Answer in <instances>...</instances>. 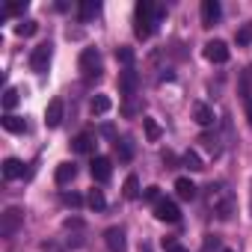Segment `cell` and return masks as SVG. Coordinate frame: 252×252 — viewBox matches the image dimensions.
I'll use <instances>...</instances> for the list:
<instances>
[{"mask_svg":"<svg viewBox=\"0 0 252 252\" xmlns=\"http://www.w3.org/2000/svg\"><path fill=\"white\" fill-rule=\"evenodd\" d=\"M86 205H89L92 211H104V208H107V199H104V193H101V190H89Z\"/></svg>","mask_w":252,"mask_h":252,"instance_id":"484cf974","label":"cell"},{"mask_svg":"<svg viewBox=\"0 0 252 252\" xmlns=\"http://www.w3.org/2000/svg\"><path fill=\"white\" fill-rule=\"evenodd\" d=\"M193 116H196V122L202 125V128H208V125L214 122V110H211L208 104H196V110H193Z\"/></svg>","mask_w":252,"mask_h":252,"instance_id":"7402d4cb","label":"cell"},{"mask_svg":"<svg viewBox=\"0 0 252 252\" xmlns=\"http://www.w3.org/2000/svg\"><path fill=\"white\" fill-rule=\"evenodd\" d=\"M24 9H27V3H9V6H3V15H18Z\"/></svg>","mask_w":252,"mask_h":252,"instance_id":"836d02e7","label":"cell"},{"mask_svg":"<svg viewBox=\"0 0 252 252\" xmlns=\"http://www.w3.org/2000/svg\"><path fill=\"white\" fill-rule=\"evenodd\" d=\"M143 128H146V137H149L152 143H158V140H160V134H163V131H160V125H158L152 116H146V119H143Z\"/></svg>","mask_w":252,"mask_h":252,"instance_id":"cb8c5ba5","label":"cell"},{"mask_svg":"<svg viewBox=\"0 0 252 252\" xmlns=\"http://www.w3.org/2000/svg\"><path fill=\"white\" fill-rule=\"evenodd\" d=\"M181 163L190 169V172H202L205 169V163H202V158H199V152H193V149H187L184 155H181Z\"/></svg>","mask_w":252,"mask_h":252,"instance_id":"d6986e66","label":"cell"},{"mask_svg":"<svg viewBox=\"0 0 252 252\" xmlns=\"http://www.w3.org/2000/svg\"><path fill=\"white\" fill-rule=\"evenodd\" d=\"M71 149H74L77 155H89V152H95V137H92V134H77V137L71 140Z\"/></svg>","mask_w":252,"mask_h":252,"instance_id":"5bb4252c","label":"cell"},{"mask_svg":"<svg viewBox=\"0 0 252 252\" xmlns=\"http://www.w3.org/2000/svg\"><path fill=\"white\" fill-rule=\"evenodd\" d=\"M134 33H137V39H149L152 33H155V27H158V6L152 3V0H140L137 3V9H134Z\"/></svg>","mask_w":252,"mask_h":252,"instance_id":"6da1fadb","label":"cell"},{"mask_svg":"<svg viewBox=\"0 0 252 252\" xmlns=\"http://www.w3.org/2000/svg\"><path fill=\"white\" fill-rule=\"evenodd\" d=\"M63 205H68V208H80L83 199H80V193H63Z\"/></svg>","mask_w":252,"mask_h":252,"instance_id":"4dcf8cb0","label":"cell"},{"mask_svg":"<svg viewBox=\"0 0 252 252\" xmlns=\"http://www.w3.org/2000/svg\"><path fill=\"white\" fill-rule=\"evenodd\" d=\"M175 193H178V199L193 202V199H196V193H199V187H196L190 178H175Z\"/></svg>","mask_w":252,"mask_h":252,"instance_id":"4fadbf2b","label":"cell"},{"mask_svg":"<svg viewBox=\"0 0 252 252\" xmlns=\"http://www.w3.org/2000/svg\"><path fill=\"white\" fill-rule=\"evenodd\" d=\"M122 196H125V199H137V196H140V178H137V175H128V178H125Z\"/></svg>","mask_w":252,"mask_h":252,"instance_id":"ffe728a7","label":"cell"},{"mask_svg":"<svg viewBox=\"0 0 252 252\" xmlns=\"http://www.w3.org/2000/svg\"><path fill=\"white\" fill-rule=\"evenodd\" d=\"M163 163H175V155L172 152H163Z\"/></svg>","mask_w":252,"mask_h":252,"instance_id":"74e56055","label":"cell"},{"mask_svg":"<svg viewBox=\"0 0 252 252\" xmlns=\"http://www.w3.org/2000/svg\"><path fill=\"white\" fill-rule=\"evenodd\" d=\"M222 15V6L217 3V0H205L202 3V27H214Z\"/></svg>","mask_w":252,"mask_h":252,"instance_id":"30bf717a","label":"cell"},{"mask_svg":"<svg viewBox=\"0 0 252 252\" xmlns=\"http://www.w3.org/2000/svg\"><path fill=\"white\" fill-rule=\"evenodd\" d=\"M122 113H125V116H134V113H137V101L128 98V101H125V107H122Z\"/></svg>","mask_w":252,"mask_h":252,"instance_id":"d590c367","label":"cell"},{"mask_svg":"<svg viewBox=\"0 0 252 252\" xmlns=\"http://www.w3.org/2000/svg\"><path fill=\"white\" fill-rule=\"evenodd\" d=\"M0 125L9 131V134H24L27 131V125H24V119L21 116H15V113H6L3 119H0Z\"/></svg>","mask_w":252,"mask_h":252,"instance_id":"e0dca14e","label":"cell"},{"mask_svg":"<svg viewBox=\"0 0 252 252\" xmlns=\"http://www.w3.org/2000/svg\"><path fill=\"white\" fill-rule=\"evenodd\" d=\"M155 217H158L160 222H178V220H181V211H178V205H175L172 199H160V202L155 205Z\"/></svg>","mask_w":252,"mask_h":252,"instance_id":"5b68a950","label":"cell"},{"mask_svg":"<svg viewBox=\"0 0 252 252\" xmlns=\"http://www.w3.org/2000/svg\"><path fill=\"white\" fill-rule=\"evenodd\" d=\"M119 89H122L125 98H134L137 89H140V74H137L134 68H125V71L119 74Z\"/></svg>","mask_w":252,"mask_h":252,"instance_id":"8992f818","label":"cell"},{"mask_svg":"<svg viewBox=\"0 0 252 252\" xmlns=\"http://www.w3.org/2000/svg\"><path fill=\"white\" fill-rule=\"evenodd\" d=\"M143 199L158 205V202H160V187H146V190H143Z\"/></svg>","mask_w":252,"mask_h":252,"instance_id":"1f68e13d","label":"cell"},{"mask_svg":"<svg viewBox=\"0 0 252 252\" xmlns=\"http://www.w3.org/2000/svg\"><path fill=\"white\" fill-rule=\"evenodd\" d=\"M243 110H246V119H249V128H252V98H243Z\"/></svg>","mask_w":252,"mask_h":252,"instance_id":"8d00e7d4","label":"cell"},{"mask_svg":"<svg viewBox=\"0 0 252 252\" xmlns=\"http://www.w3.org/2000/svg\"><path fill=\"white\" fill-rule=\"evenodd\" d=\"M163 249H166V252H190V249H187L184 243H178L175 237H163Z\"/></svg>","mask_w":252,"mask_h":252,"instance_id":"f546056e","label":"cell"},{"mask_svg":"<svg viewBox=\"0 0 252 252\" xmlns=\"http://www.w3.org/2000/svg\"><path fill=\"white\" fill-rule=\"evenodd\" d=\"M24 175V163L18 160V158H6L3 160V178L6 181H15V178H21Z\"/></svg>","mask_w":252,"mask_h":252,"instance_id":"9a60e30c","label":"cell"},{"mask_svg":"<svg viewBox=\"0 0 252 252\" xmlns=\"http://www.w3.org/2000/svg\"><path fill=\"white\" fill-rule=\"evenodd\" d=\"M249 42H252V24H243V27L237 30V45H240V48H246Z\"/></svg>","mask_w":252,"mask_h":252,"instance_id":"4316f807","label":"cell"},{"mask_svg":"<svg viewBox=\"0 0 252 252\" xmlns=\"http://www.w3.org/2000/svg\"><path fill=\"white\" fill-rule=\"evenodd\" d=\"M36 30H39V24H36V21H21V24L15 27V33H18V36H33Z\"/></svg>","mask_w":252,"mask_h":252,"instance_id":"f1b7e54d","label":"cell"},{"mask_svg":"<svg viewBox=\"0 0 252 252\" xmlns=\"http://www.w3.org/2000/svg\"><path fill=\"white\" fill-rule=\"evenodd\" d=\"M60 122H63V98H54L45 110V125L48 128H60Z\"/></svg>","mask_w":252,"mask_h":252,"instance_id":"8fae6325","label":"cell"},{"mask_svg":"<svg viewBox=\"0 0 252 252\" xmlns=\"http://www.w3.org/2000/svg\"><path fill=\"white\" fill-rule=\"evenodd\" d=\"M18 101H21L18 89H15V86H6V92H3V110H6V113H12V110L18 107Z\"/></svg>","mask_w":252,"mask_h":252,"instance_id":"d4e9b609","label":"cell"},{"mask_svg":"<svg viewBox=\"0 0 252 252\" xmlns=\"http://www.w3.org/2000/svg\"><path fill=\"white\" fill-rule=\"evenodd\" d=\"M222 252H234V249H222Z\"/></svg>","mask_w":252,"mask_h":252,"instance_id":"f35d334b","label":"cell"},{"mask_svg":"<svg viewBox=\"0 0 252 252\" xmlns=\"http://www.w3.org/2000/svg\"><path fill=\"white\" fill-rule=\"evenodd\" d=\"M104 240H107V249L110 252H128V237H125L122 228H107Z\"/></svg>","mask_w":252,"mask_h":252,"instance_id":"9c48e42d","label":"cell"},{"mask_svg":"<svg viewBox=\"0 0 252 252\" xmlns=\"http://www.w3.org/2000/svg\"><path fill=\"white\" fill-rule=\"evenodd\" d=\"M77 65H80V71H83L86 80H98V77H101V54H98L95 48H86V51L80 54Z\"/></svg>","mask_w":252,"mask_h":252,"instance_id":"277c9868","label":"cell"},{"mask_svg":"<svg viewBox=\"0 0 252 252\" xmlns=\"http://www.w3.org/2000/svg\"><path fill=\"white\" fill-rule=\"evenodd\" d=\"M48 63H51V45L45 42V45H39V48L30 54V68L39 71V74H45V71H48Z\"/></svg>","mask_w":252,"mask_h":252,"instance_id":"52a82bcc","label":"cell"},{"mask_svg":"<svg viewBox=\"0 0 252 252\" xmlns=\"http://www.w3.org/2000/svg\"><path fill=\"white\" fill-rule=\"evenodd\" d=\"M217 246H220V240H217V234H208V237H205V246H202V252H214Z\"/></svg>","mask_w":252,"mask_h":252,"instance_id":"e575fe53","label":"cell"},{"mask_svg":"<svg viewBox=\"0 0 252 252\" xmlns=\"http://www.w3.org/2000/svg\"><path fill=\"white\" fill-rule=\"evenodd\" d=\"M199 143H205V146H208V152H211V155H217V152H220V146H217V137H211V134H205V137H202V140H199Z\"/></svg>","mask_w":252,"mask_h":252,"instance_id":"d6a6232c","label":"cell"},{"mask_svg":"<svg viewBox=\"0 0 252 252\" xmlns=\"http://www.w3.org/2000/svg\"><path fill=\"white\" fill-rule=\"evenodd\" d=\"M205 60H211V63H228V45L220 42V39L208 42L205 45Z\"/></svg>","mask_w":252,"mask_h":252,"instance_id":"ba28073f","label":"cell"},{"mask_svg":"<svg viewBox=\"0 0 252 252\" xmlns=\"http://www.w3.org/2000/svg\"><path fill=\"white\" fill-rule=\"evenodd\" d=\"M116 155H119V160H134V140L131 137H122V140H116Z\"/></svg>","mask_w":252,"mask_h":252,"instance_id":"ac0fdd59","label":"cell"},{"mask_svg":"<svg viewBox=\"0 0 252 252\" xmlns=\"http://www.w3.org/2000/svg\"><path fill=\"white\" fill-rule=\"evenodd\" d=\"M116 60L131 68V63H134V51H131V48H116Z\"/></svg>","mask_w":252,"mask_h":252,"instance_id":"83f0119b","label":"cell"},{"mask_svg":"<svg viewBox=\"0 0 252 252\" xmlns=\"http://www.w3.org/2000/svg\"><path fill=\"white\" fill-rule=\"evenodd\" d=\"M74 175H77V166H74V163H60V166H57V172H54V178H57V184H60V187L71 184V181H74Z\"/></svg>","mask_w":252,"mask_h":252,"instance_id":"2e32d148","label":"cell"},{"mask_svg":"<svg viewBox=\"0 0 252 252\" xmlns=\"http://www.w3.org/2000/svg\"><path fill=\"white\" fill-rule=\"evenodd\" d=\"M98 12H101V3H95V0H83L80 3V21H92Z\"/></svg>","mask_w":252,"mask_h":252,"instance_id":"603a6c76","label":"cell"},{"mask_svg":"<svg viewBox=\"0 0 252 252\" xmlns=\"http://www.w3.org/2000/svg\"><path fill=\"white\" fill-rule=\"evenodd\" d=\"M208 205L220 220H231V214H234V196L225 184H211L208 187Z\"/></svg>","mask_w":252,"mask_h":252,"instance_id":"7a4b0ae2","label":"cell"},{"mask_svg":"<svg viewBox=\"0 0 252 252\" xmlns=\"http://www.w3.org/2000/svg\"><path fill=\"white\" fill-rule=\"evenodd\" d=\"M24 225V211L21 208H6L3 214H0V237H15Z\"/></svg>","mask_w":252,"mask_h":252,"instance_id":"3957f363","label":"cell"},{"mask_svg":"<svg viewBox=\"0 0 252 252\" xmlns=\"http://www.w3.org/2000/svg\"><path fill=\"white\" fill-rule=\"evenodd\" d=\"M110 107H113V101H110L107 95H95V98H92V104H89L92 116H104V113H110Z\"/></svg>","mask_w":252,"mask_h":252,"instance_id":"44dd1931","label":"cell"},{"mask_svg":"<svg viewBox=\"0 0 252 252\" xmlns=\"http://www.w3.org/2000/svg\"><path fill=\"white\" fill-rule=\"evenodd\" d=\"M89 172H92V178H95V181H110L113 166H110V160H107V158H95V160H92V166H89Z\"/></svg>","mask_w":252,"mask_h":252,"instance_id":"7c38bea8","label":"cell"}]
</instances>
